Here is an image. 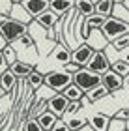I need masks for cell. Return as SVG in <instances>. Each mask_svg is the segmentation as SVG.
Wrapping results in <instances>:
<instances>
[{
	"instance_id": "6da1fadb",
	"label": "cell",
	"mask_w": 129,
	"mask_h": 131,
	"mask_svg": "<svg viewBox=\"0 0 129 131\" xmlns=\"http://www.w3.org/2000/svg\"><path fill=\"white\" fill-rule=\"evenodd\" d=\"M73 82L86 94L92 88H96L97 84H101V75L92 71V69H88V68H80L77 73H73Z\"/></svg>"
},
{
	"instance_id": "7a4b0ae2",
	"label": "cell",
	"mask_w": 129,
	"mask_h": 131,
	"mask_svg": "<svg viewBox=\"0 0 129 131\" xmlns=\"http://www.w3.org/2000/svg\"><path fill=\"white\" fill-rule=\"evenodd\" d=\"M26 32H28L26 25H22V23L15 21V19H9V17L0 23V34L4 36V39L8 41V43L17 41L22 34H26Z\"/></svg>"
},
{
	"instance_id": "3957f363",
	"label": "cell",
	"mask_w": 129,
	"mask_h": 131,
	"mask_svg": "<svg viewBox=\"0 0 129 131\" xmlns=\"http://www.w3.org/2000/svg\"><path fill=\"white\" fill-rule=\"evenodd\" d=\"M73 82V75L66 69H56L45 75V86H49L52 92H62L67 84Z\"/></svg>"
},
{
	"instance_id": "277c9868",
	"label": "cell",
	"mask_w": 129,
	"mask_h": 131,
	"mask_svg": "<svg viewBox=\"0 0 129 131\" xmlns=\"http://www.w3.org/2000/svg\"><path fill=\"white\" fill-rule=\"evenodd\" d=\"M101 32L105 34V38L109 39V43L112 41L114 38H118V36L129 32V23L127 21H122V19H116V17H107L101 26Z\"/></svg>"
},
{
	"instance_id": "5b68a950",
	"label": "cell",
	"mask_w": 129,
	"mask_h": 131,
	"mask_svg": "<svg viewBox=\"0 0 129 131\" xmlns=\"http://www.w3.org/2000/svg\"><path fill=\"white\" fill-rule=\"evenodd\" d=\"M67 103L69 101L62 92H54L49 99H47V111H51L52 114H56L58 118H62L66 109H67Z\"/></svg>"
},
{
	"instance_id": "8992f818",
	"label": "cell",
	"mask_w": 129,
	"mask_h": 131,
	"mask_svg": "<svg viewBox=\"0 0 129 131\" xmlns=\"http://www.w3.org/2000/svg\"><path fill=\"white\" fill-rule=\"evenodd\" d=\"M101 84L107 88L109 94L118 92V90L124 88V77H120L118 73H114L112 69H107V71L101 75Z\"/></svg>"
},
{
	"instance_id": "52a82bcc",
	"label": "cell",
	"mask_w": 129,
	"mask_h": 131,
	"mask_svg": "<svg viewBox=\"0 0 129 131\" xmlns=\"http://www.w3.org/2000/svg\"><path fill=\"white\" fill-rule=\"evenodd\" d=\"M93 52H96V51H93L88 43H80L79 47H75V51L71 52V62L79 64L80 68H86L88 62L92 60Z\"/></svg>"
},
{
	"instance_id": "ba28073f",
	"label": "cell",
	"mask_w": 129,
	"mask_h": 131,
	"mask_svg": "<svg viewBox=\"0 0 129 131\" xmlns=\"http://www.w3.org/2000/svg\"><path fill=\"white\" fill-rule=\"evenodd\" d=\"M86 68L92 69V71H96V73H99V75H103L107 69H110V62H109L107 54H105V51H96V52H93L92 60L88 62Z\"/></svg>"
},
{
	"instance_id": "9c48e42d",
	"label": "cell",
	"mask_w": 129,
	"mask_h": 131,
	"mask_svg": "<svg viewBox=\"0 0 129 131\" xmlns=\"http://www.w3.org/2000/svg\"><path fill=\"white\" fill-rule=\"evenodd\" d=\"M86 43L90 45L93 51H103L105 47L109 45V39L105 38L101 28H92L90 34H88V38H86Z\"/></svg>"
},
{
	"instance_id": "30bf717a",
	"label": "cell",
	"mask_w": 129,
	"mask_h": 131,
	"mask_svg": "<svg viewBox=\"0 0 129 131\" xmlns=\"http://www.w3.org/2000/svg\"><path fill=\"white\" fill-rule=\"evenodd\" d=\"M21 4H22V8L28 11V15H30L32 19H36L45 9H49V0H22Z\"/></svg>"
},
{
	"instance_id": "8fae6325",
	"label": "cell",
	"mask_w": 129,
	"mask_h": 131,
	"mask_svg": "<svg viewBox=\"0 0 129 131\" xmlns=\"http://www.w3.org/2000/svg\"><path fill=\"white\" fill-rule=\"evenodd\" d=\"M58 19H60V17H56V13L54 11H51V9H45L41 15H38L36 17V23L41 28H45V30H52V28H54V25L58 23Z\"/></svg>"
},
{
	"instance_id": "7c38bea8",
	"label": "cell",
	"mask_w": 129,
	"mask_h": 131,
	"mask_svg": "<svg viewBox=\"0 0 129 131\" xmlns=\"http://www.w3.org/2000/svg\"><path fill=\"white\" fill-rule=\"evenodd\" d=\"M73 8V0H49V9L54 11L56 17H64Z\"/></svg>"
},
{
	"instance_id": "4fadbf2b",
	"label": "cell",
	"mask_w": 129,
	"mask_h": 131,
	"mask_svg": "<svg viewBox=\"0 0 129 131\" xmlns=\"http://www.w3.org/2000/svg\"><path fill=\"white\" fill-rule=\"evenodd\" d=\"M109 122H110V118L107 114H103V112H96V114H92L88 118V124L93 127V131H107Z\"/></svg>"
},
{
	"instance_id": "5bb4252c",
	"label": "cell",
	"mask_w": 129,
	"mask_h": 131,
	"mask_svg": "<svg viewBox=\"0 0 129 131\" xmlns=\"http://www.w3.org/2000/svg\"><path fill=\"white\" fill-rule=\"evenodd\" d=\"M34 68H32V64H28V62H22V60H17L9 66V71L13 73L17 79H26L28 73H30Z\"/></svg>"
},
{
	"instance_id": "9a60e30c",
	"label": "cell",
	"mask_w": 129,
	"mask_h": 131,
	"mask_svg": "<svg viewBox=\"0 0 129 131\" xmlns=\"http://www.w3.org/2000/svg\"><path fill=\"white\" fill-rule=\"evenodd\" d=\"M73 8L83 17H90V15L96 13V4L92 0H73Z\"/></svg>"
},
{
	"instance_id": "2e32d148",
	"label": "cell",
	"mask_w": 129,
	"mask_h": 131,
	"mask_svg": "<svg viewBox=\"0 0 129 131\" xmlns=\"http://www.w3.org/2000/svg\"><path fill=\"white\" fill-rule=\"evenodd\" d=\"M64 116H66V120H64V122L67 124V127L71 129V131H79V129L88 122V118H86V116L77 114V112H73V114H64Z\"/></svg>"
},
{
	"instance_id": "e0dca14e",
	"label": "cell",
	"mask_w": 129,
	"mask_h": 131,
	"mask_svg": "<svg viewBox=\"0 0 129 131\" xmlns=\"http://www.w3.org/2000/svg\"><path fill=\"white\" fill-rule=\"evenodd\" d=\"M56 114H52L51 111H41L39 114H36V120H38V124L41 126V129L43 131H49L51 127H52V124L56 122Z\"/></svg>"
},
{
	"instance_id": "ac0fdd59",
	"label": "cell",
	"mask_w": 129,
	"mask_h": 131,
	"mask_svg": "<svg viewBox=\"0 0 129 131\" xmlns=\"http://www.w3.org/2000/svg\"><path fill=\"white\" fill-rule=\"evenodd\" d=\"M0 86H2L4 90H6V94L15 90V86H17V77L9 71V68L6 69L2 75H0Z\"/></svg>"
},
{
	"instance_id": "d6986e66",
	"label": "cell",
	"mask_w": 129,
	"mask_h": 131,
	"mask_svg": "<svg viewBox=\"0 0 129 131\" xmlns=\"http://www.w3.org/2000/svg\"><path fill=\"white\" fill-rule=\"evenodd\" d=\"M51 58H52L54 62H58V64H64V66H66L67 62H71V52L67 51V47H64V45H56V49L52 51Z\"/></svg>"
},
{
	"instance_id": "ffe728a7",
	"label": "cell",
	"mask_w": 129,
	"mask_h": 131,
	"mask_svg": "<svg viewBox=\"0 0 129 131\" xmlns=\"http://www.w3.org/2000/svg\"><path fill=\"white\" fill-rule=\"evenodd\" d=\"M26 81H28V86L32 88V90H39L43 84H45V75L41 73V71H38V69H32L30 73H28L26 77Z\"/></svg>"
},
{
	"instance_id": "44dd1931",
	"label": "cell",
	"mask_w": 129,
	"mask_h": 131,
	"mask_svg": "<svg viewBox=\"0 0 129 131\" xmlns=\"http://www.w3.org/2000/svg\"><path fill=\"white\" fill-rule=\"evenodd\" d=\"M11 6H13V9H11V13L8 15L9 19H15V21L22 23V25H26V23L32 19V17L28 15V11L22 8V4H11Z\"/></svg>"
},
{
	"instance_id": "7402d4cb",
	"label": "cell",
	"mask_w": 129,
	"mask_h": 131,
	"mask_svg": "<svg viewBox=\"0 0 129 131\" xmlns=\"http://www.w3.org/2000/svg\"><path fill=\"white\" fill-rule=\"evenodd\" d=\"M62 94L67 97V101H80L84 97V92L80 90V88L75 84V82H71V84H67L66 88L62 90Z\"/></svg>"
},
{
	"instance_id": "603a6c76",
	"label": "cell",
	"mask_w": 129,
	"mask_h": 131,
	"mask_svg": "<svg viewBox=\"0 0 129 131\" xmlns=\"http://www.w3.org/2000/svg\"><path fill=\"white\" fill-rule=\"evenodd\" d=\"M112 9H114V0H99V2H96V13L105 17V19L112 15Z\"/></svg>"
},
{
	"instance_id": "cb8c5ba5",
	"label": "cell",
	"mask_w": 129,
	"mask_h": 131,
	"mask_svg": "<svg viewBox=\"0 0 129 131\" xmlns=\"http://www.w3.org/2000/svg\"><path fill=\"white\" fill-rule=\"evenodd\" d=\"M105 96H109V92H107V88H105L103 84H97L96 88H92L90 92H86V99L88 101H99Z\"/></svg>"
},
{
	"instance_id": "d4e9b609",
	"label": "cell",
	"mask_w": 129,
	"mask_h": 131,
	"mask_svg": "<svg viewBox=\"0 0 129 131\" xmlns=\"http://www.w3.org/2000/svg\"><path fill=\"white\" fill-rule=\"evenodd\" d=\"M110 69L114 71V73H118L120 77H129V64L125 60H116L110 64Z\"/></svg>"
},
{
	"instance_id": "484cf974",
	"label": "cell",
	"mask_w": 129,
	"mask_h": 131,
	"mask_svg": "<svg viewBox=\"0 0 129 131\" xmlns=\"http://www.w3.org/2000/svg\"><path fill=\"white\" fill-rule=\"evenodd\" d=\"M110 45H112L116 51H124L125 47H129V32L118 36V38H114L112 41H110Z\"/></svg>"
},
{
	"instance_id": "4316f807",
	"label": "cell",
	"mask_w": 129,
	"mask_h": 131,
	"mask_svg": "<svg viewBox=\"0 0 129 131\" xmlns=\"http://www.w3.org/2000/svg\"><path fill=\"white\" fill-rule=\"evenodd\" d=\"M84 23H86V26L90 28V30H92V28H101L103 23H105V17L93 13V15H90V17H84Z\"/></svg>"
},
{
	"instance_id": "83f0119b",
	"label": "cell",
	"mask_w": 129,
	"mask_h": 131,
	"mask_svg": "<svg viewBox=\"0 0 129 131\" xmlns=\"http://www.w3.org/2000/svg\"><path fill=\"white\" fill-rule=\"evenodd\" d=\"M2 54L6 58V62H8V66H11L13 62H17V51H15V47L11 45V43H8L2 49Z\"/></svg>"
},
{
	"instance_id": "f1b7e54d",
	"label": "cell",
	"mask_w": 129,
	"mask_h": 131,
	"mask_svg": "<svg viewBox=\"0 0 129 131\" xmlns=\"http://www.w3.org/2000/svg\"><path fill=\"white\" fill-rule=\"evenodd\" d=\"M107 131H125V120H120V118H110Z\"/></svg>"
},
{
	"instance_id": "f546056e",
	"label": "cell",
	"mask_w": 129,
	"mask_h": 131,
	"mask_svg": "<svg viewBox=\"0 0 129 131\" xmlns=\"http://www.w3.org/2000/svg\"><path fill=\"white\" fill-rule=\"evenodd\" d=\"M49 131H71V129L67 127V124L64 122L62 118H56V122L52 124V127H51Z\"/></svg>"
},
{
	"instance_id": "4dcf8cb0",
	"label": "cell",
	"mask_w": 129,
	"mask_h": 131,
	"mask_svg": "<svg viewBox=\"0 0 129 131\" xmlns=\"http://www.w3.org/2000/svg\"><path fill=\"white\" fill-rule=\"evenodd\" d=\"M25 131H43V129L38 124L36 118H30V120H26V124H25Z\"/></svg>"
},
{
	"instance_id": "1f68e13d",
	"label": "cell",
	"mask_w": 129,
	"mask_h": 131,
	"mask_svg": "<svg viewBox=\"0 0 129 131\" xmlns=\"http://www.w3.org/2000/svg\"><path fill=\"white\" fill-rule=\"evenodd\" d=\"M79 109H80V101H69V103H67V109H66L64 114H73V112H79Z\"/></svg>"
},
{
	"instance_id": "d6a6232c",
	"label": "cell",
	"mask_w": 129,
	"mask_h": 131,
	"mask_svg": "<svg viewBox=\"0 0 129 131\" xmlns=\"http://www.w3.org/2000/svg\"><path fill=\"white\" fill-rule=\"evenodd\" d=\"M64 69H66L67 73H71V75H73V73H77V71L80 69V66H79V64H75V62H67L66 66H64Z\"/></svg>"
},
{
	"instance_id": "836d02e7",
	"label": "cell",
	"mask_w": 129,
	"mask_h": 131,
	"mask_svg": "<svg viewBox=\"0 0 129 131\" xmlns=\"http://www.w3.org/2000/svg\"><path fill=\"white\" fill-rule=\"evenodd\" d=\"M8 68H9V66H8V62H6V58H4V54H2V51H0V75H2Z\"/></svg>"
},
{
	"instance_id": "e575fe53",
	"label": "cell",
	"mask_w": 129,
	"mask_h": 131,
	"mask_svg": "<svg viewBox=\"0 0 129 131\" xmlns=\"http://www.w3.org/2000/svg\"><path fill=\"white\" fill-rule=\"evenodd\" d=\"M114 116H116V118H120V120H127V118H129V111H127V109H120Z\"/></svg>"
},
{
	"instance_id": "d590c367",
	"label": "cell",
	"mask_w": 129,
	"mask_h": 131,
	"mask_svg": "<svg viewBox=\"0 0 129 131\" xmlns=\"http://www.w3.org/2000/svg\"><path fill=\"white\" fill-rule=\"evenodd\" d=\"M122 52V60H125L127 64H129V47H125L124 51H120Z\"/></svg>"
},
{
	"instance_id": "8d00e7d4",
	"label": "cell",
	"mask_w": 129,
	"mask_h": 131,
	"mask_svg": "<svg viewBox=\"0 0 129 131\" xmlns=\"http://www.w3.org/2000/svg\"><path fill=\"white\" fill-rule=\"evenodd\" d=\"M79 131H93V127H92V126H90V124H88V122H86V124H84V126H83V127H80Z\"/></svg>"
},
{
	"instance_id": "74e56055",
	"label": "cell",
	"mask_w": 129,
	"mask_h": 131,
	"mask_svg": "<svg viewBox=\"0 0 129 131\" xmlns=\"http://www.w3.org/2000/svg\"><path fill=\"white\" fill-rule=\"evenodd\" d=\"M6 45H8V41L4 39V36H2V34H0V51H2L4 47H6Z\"/></svg>"
},
{
	"instance_id": "f35d334b",
	"label": "cell",
	"mask_w": 129,
	"mask_h": 131,
	"mask_svg": "<svg viewBox=\"0 0 129 131\" xmlns=\"http://www.w3.org/2000/svg\"><path fill=\"white\" fill-rule=\"evenodd\" d=\"M4 94H6V90H4V88H2V86H0V97H2V96H4Z\"/></svg>"
},
{
	"instance_id": "ab89813d",
	"label": "cell",
	"mask_w": 129,
	"mask_h": 131,
	"mask_svg": "<svg viewBox=\"0 0 129 131\" xmlns=\"http://www.w3.org/2000/svg\"><path fill=\"white\" fill-rule=\"evenodd\" d=\"M125 131H129V118L125 120Z\"/></svg>"
},
{
	"instance_id": "60d3db41",
	"label": "cell",
	"mask_w": 129,
	"mask_h": 131,
	"mask_svg": "<svg viewBox=\"0 0 129 131\" xmlns=\"http://www.w3.org/2000/svg\"><path fill=\"white\" fill-rule=\"evenodd\" d=\"M22 0H11V4H21Z\"/></svg>"
},
{
	"instance_id": "b9f144b4",
	"label": "cell",
	"mask_w": 129,
	"mask_h": 131,
	"mask_svg": "<svg viewBox=\"0 0 129 131\" xmlns=\"http://www.w3.org/2000/svg\"><path fill=\"white\" fill-rule=\"evenodd\" d=\"M122 2H124V0H114V4H122Z\"/></svg>"
},
{
	"instance_id": "7bdbcfd3",
	"label": "cell",
	"mask_w": 129,
	"mask_h": 131,
	"mask_svg": "<svg viewBox=\"0 0 129 131\" xmlns=\"http://www.w3.org/2000/svg\"><path fill=\"white\" fill-rule=\"evenodd\" d=\"M92 2H93V4H96V2H99V0H92Z\"/></svg>"
}]
</instances>
